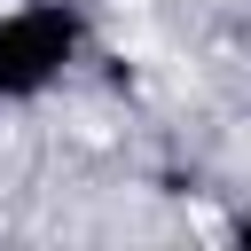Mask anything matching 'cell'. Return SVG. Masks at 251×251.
Returning a JSON list of instances; mask_svg holds the SVG:
<instances>
[{
    "mask_svg": "<svg viewBox=\"0 0 251 251\" xmlns=\"http://www.w3.org/2000/svg\"><path fill=\"white\" fill-rule=\"evenodd\" d=\"M227 243H243V251H251V212H235V220H227Z\"/></svg>",
    "mask_w": 251,
    "mask_h": 251,
    "instance_id": "7a4b0ae2",
    "label": "cell"
},
{
    "mask_svg": "<svg viewBox=\"0 0 251 251\" xmlns=\"http://www.w3.org/2000/svg\"><path fill=\"white\" fill-rule=\"evenodd\" d=\"M86 55V8L78 0H16L0 8V102H47Z\"/></svg>",
    "mask_w": 251,
    "mask_h": 251,
    "instance_id": "6da1fadb",
    "label": "cell"
}]
</instances>
